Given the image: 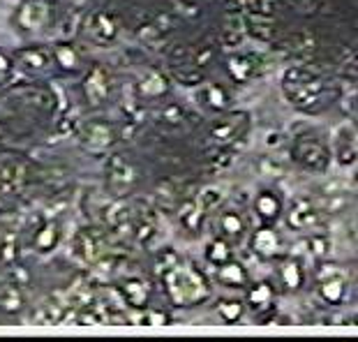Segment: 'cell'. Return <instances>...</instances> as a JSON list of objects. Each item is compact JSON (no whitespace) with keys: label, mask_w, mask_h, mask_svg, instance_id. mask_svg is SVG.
Masks as SVG:
<instances>
[{"label":"cell","mask_w":358,"mask_h":342,"mask_svg":"<svg viewBox=\"0 0 358 342\" xmlns=\"http://www.w3.org/2000/svg\"><path fill=\"white\" fill-rule=\"evenodd\" d=\"M166 287H169L171 299L180 306H192V303H199L210 294L208 283L203 280L201 273L178 264L171 271H166Z\"/></svg>","instance_id":"cell-1"},{"label":"cell","mask_w":358,"mask_h":342,"mask_svg":"<svg viewBox=\"0 0 358 342\" xmlns=\"http://www.w3.org/2000/svg\"><path fill=\"white\" fill-rule=\"evenodd\" d=\"M282 90H285L287 100L294 106H301V109H312L319 100H322L324 93V83L315 74H310L301 67H294L285 74V81H282Z\"/></svg>","instance_id":"cell-2"},{"label":"cell","mask_w":358,"mask_h":342,"mask_svg":"<svg viewBox=\"0 0 358 342\" xmlns=\"http://www.w3.org/2000/svg\"><path fill=\"white\" fill-rule=\"evenodd\" d=\"M106 178H109L111 192L116 197H123L136 183V171L123 155H111L109 162H106Z\"/></svg>","instance_id":"cell-3"},{"label":"cell","mask_w":358,"mask_h":342,"mask_svg":"<svg viewBox=\"0 0 358 342\" xmlns=\"http://www.w3.org/2000/svg\"><path fill=\"white\" fill-rule=\"evenodd\" d=\"M294 153H296V159H299L303 166H308L310 171L324 173L331 164V153L326 150V146H322V143L315 139H299L294 146Z\"/></svg>","instance_id":"cell-4"},{"label":"cell","mask_w":358,"mask_h":342,"mask_svg":"<svg viewBox=\"0 0 358 342\" xmlns=\"http://www.w3.org/2000/svg\"><path fill=\"white\" fill-rule=\"evenodd\" d=\"M51 7L47 0H24L17 12V21L26 30H42L49 24Z\"/></svg>","instance_id":"cell-5"},{"label":"cell","mask_w":358,"mask_h":342,"mask_svg":"<svg viewBox=\"0 0 358 342\" xmlns=\"http://www.w3.org/2000/svg\"><path fill=\"white\" fill-rule=\"evenodd\" d=\"M26 178V164L14 155H0V192H17Z\"/></svg>","instance_id":"cell-6"},{"label":"cell","mask_w":358,"mask_h":342,"mask_svg":"<svg viewBox=\"0 0 358 342\" xmlns=\"http://www.w3.org/2000/svg\"><path fill=\"white\" fill-rule=\"evenodd\" d=\"M74 255L86 264L100 262V257L104 255V245H102L100 234H95L90 229L79 231L77 236H74Z\"/></svg>","instance_id":"cell-7"},{"label":"cell","mask_w":358,"mask_h":342,"mask_svg":"<svg viewBox=\"0 0 358 342\" xmlns=\"http://www.w3.org/2000/svg\"><path fill=\"white\" fill-rule=\"evenodd\" d=\"M83 88H86V97L90 104L100 106L102 102H106V97H109V74H106L104 67L100 65L93 67V70L88 72Z\"/></svg>","instance_id":"cell-8"},{"label":"cell","mask_w":358,"mask_h":342,"mask_svg":"<svg viewBox=\"0 0 358 342\" xmlns=\"http://www.w3.org/2000/svg\"><path fill=\"white\" fill-rule=\"evenodd\" d=\"M317 222H319V211L315 204L308 199L294 201L292 211H289V225L294 229H312Z\"/></svg>","instance_id":"cell-9"},{"label":"cell","mask_w":358,"mask_h":342,"mask_svg":"<svg viewBox=\"0 0 358 342\" xmlns=\"http://www.w3.org/2000/svg\"><path fill=\"white\" fill-rule=\"evenodd\" d=\"M88 33L97 42H111L113 37L118 35V24H116V19H113L111 14L97 12V14H93V17H90Z\"/></svg>","instance_id":"cell-10"},{"label":"cell","mask_w":358,"mask_h":342,"mask_svg":"<svg viewBox=\"0 0 358 342\" xmlns=\"http://www.w3.org/2000/svg\"><path fill=\"white\" fill-rule=\"evenodd\" d=\"M83 143L93 150H104L113 143V130L106 123H88L83 127Z\"/></svg>","instance_id":"cell-11"},{"label":"cell","mask_w":358,"mask_h":342,"mask_svg":"<svg viewBox=\"0 0 358 342\" xmlns=\"http://www.w3.org/2000/svg\"><path fill=\"white\" fill-rule=\"evenodd\" d=\"M335 148H338V159L340 164H354L356 157V141H354V130H349V125L340 127L338 136H335Z\"/></svg>","instance_id":"cell-12"},{"label":"cell","mask_w":358,"mask_h":342,"mask_svg":"<svg viewBox=\"0 0 358 342\" xmlns=\"http://www.w3.org/2000/svg\"><path fill=\"white\" fill-rule=\"evenodd\" d=\"M0 308L5 313H19L24 308V294H21L19 285L14 283H3L0 285Z\"/></svg>","instance_id":"cell-13"},{"label":"cell","mask_w":358,"mask_h":342,"mask_svg":"<svg viewBox=\"0 0 358 342\" xmlns=\"http://www.w3.org/2000/svg\"><path fill=\"white\" fill-rule=\"evenodd\" d=\"M123 294H125L129 306L143 308L146 306V299H148V283L146 280H139V278L127 280V283L123 285Z\"/></svg>","instance_id":"cell-14"},{"label":"cell","mask_w":358,"mask_h":342,"mask_svg":"<svg viewBox=\"0 0 358 342\" xmlns=\"http://www.w3.org/2000/svg\"><path fill=\"white\" fill-rule=\"evenodd\" d=\"M58 236H60V227L56 222H47L42 227L40 231L35 234V248L37 252H51L53 248H56L58 243Z\"/></svg>","instance_id":"cell-15"},{"label":"cell","mask_w":358,"mask_h":342,"mask_svg":"<svg viewBox=\"0 0 358 342\" xmlns=\"http://www.w3.org/2000/svg\"><path fill=\"white\" fill-rule=\"evenodd\" d=\"M220 280H222L224 285H234V287H243L248 283V273L243 269L241 264H234V262H224L220 264Z\"/></svg>","instance_id":"cell-16"},{"label":"cell","mask_w":358,"mask_h":342,"mask_svg":"<svg viewBox=\"0 0 358 342\" xmlns=\"http://www.w3.org/2000/svg\"><path fill=\"white\" fill-rule=\"evenodd\" d=\"M319 294H322V299H324L326 303H331V306H335V303H340L342 299H345V283H342V278H340V276L326 278V280H322Z\"/></svg>","instance_id":"cell-17"},{"label":"cell","mask_w":358,"mask_h":342,"mask_svg":"<svg viewBox=\"0 0 358 342\" xmlns=\"http://www.w3.org/2000/svg\"><path fill=\"white\" fill-rule=\"evenodd\" d=\"M252 245L259 255H264V257H271V255H275L278 252V236H275V231L273 229H259L255 234V241H252Z\"/></svg>","instance_id":"cell-18"},{"label":"cell","mask_w":358,"mask_h":342,"mask_svg":"<svg viewBox=\"0 0 358 342\" xmlns=\"http://www.w3.org/2000/svg\"><path fill=\"white\" fill-rule=\"evenodd\" d=\"M201 208L199 204H196V199H189L180 206V225L185 227L187 231H196L199 229V222H201Z\"/></svg>","instance_id":"cell-19"},{"label":"cell","mask_w":358,"mask_h":342,"mask_svg":"<svg viewBox=\"0 0 358 342\" xmlns=\"http://www.w3.org/2000/svg\"><path fill=\"white\" fill-rule=\"evenodd\" d=\"M224 201V190L217 187V185H208L203 187L199 192V199H196V204H199L201 213H208V211H215L220 208V204Z\"/></svg>","instance_id":"cell-20"},{"label":"cell","mask_w":358,"mask_h":342,"mask_svg":"<svg viewBox=\"0 0 358 342\" xmlns=\"http://www.w3.org/2000/svg\"><path fill=\"white\" fill-rule=\"evenodd\" d=\"M238 127H241V116H231V118H227V120H220L217 125H213L210 136L215 141H220V143L231 141L234 136H236V132H238Z\"/></svg>","instance_id":"cell-21"},{"label":"cell","mask_w":358,"mask_h":342,"mask_svg":"<svg viewBox=\"0 0 358 342\" xmlns=\"http://www.w3.org/2000/svg\"><path fill=\"white\" fill-rule=\"evenodd\" d=\"M166 77L164 74H159V72H148L146 74V79H143L141 83V93L143 95H148V97H159V95H164L166 93Z\"/></svg>","instance_id":"cell-22"},{"label":"cell","mask_w":358,"mask_h":342,"mask_svg":"<svg viewBox=\"0 0 358 342\" xmlns=\"http://www.w3.org/2000/svg\"><path fill=\"white\" fill-rule=\"evenodd\" d=\"M255 206H257V213L262 218L266 220H273V218H278L280 215V199L273 192H264V194H259L257 197V201H255Z\"/></svg>","instance_id":"cell-23"},{"label":"cell","mask_w":358,"mask_h":342,"mask_svg":"<svg viewBox=\"0 0 358 342\" xmlns=\"http://www.w3.org/2000/svg\"><path fill=\"white\" fill-rule=\"evenodd\" d=\"M229 70H231V74H234V79L248 81V79H252V77H255L257 65H255V60H252V58L241 56V58H231Z\"/></svg>","instance_id":"cell-24"},{"label":"cell","mask_w":358,"mask_h":342,"mask_svg":"<svg viewBox=\"0 0 358 342\" xmlns=\"http://www.w3.org/2000/svg\"><path fill=\"white\" fill-rule=\"evenodd\" d=\"M220 229L227 238H241L243 236V220L238 213H224L220 218Z\"/></svg>","instance_id":"cell-25"},{"label":"cell","mask_w":358,"mask_h":342,"mask_svg":"<svg viewBox=\"0 0 358 342\" xmlns=\"http://www.w3.org/2000/svg\"><path fill=\"white\" fill-rule=\"evenodd\" d=\"M273 301V290L266 283H259L250 290V303H252L255 310H264L268 308Z\"/></svg>","instance_id":"cell-26"},{"label":"cell","mask_w":358,"mask_h":342,"mask_svg":"<svg viewBox=\"0 0 358 342\" xmlns=\"http://www.w3.org/2000/svg\"><path fill=\"white\" fill-rule=\"evenodd\" d=\"M280 276H282V283H285L289 290H299V287L303 285V271H301V266L296 264L294 259L282 266Z\"/></svg>","instance_id":"cell-27"},{"label":"cell","mask_w":358,"mask_h":342,"mask_svg":"<svg viewBox=\"0 0 358 342\" xmlns=\"http://www.w3.org/2000/svg\"><path fill=\"white\" fill-rule=\"evenodd\" d=\"M19 58L26 67H33V70H42V67L49 65V56L42 49H24L19 53Z\"/></svg>","instance_id":"cell-28"},{"label":"cell","mask_w":358,"mask_h":342,"mask_svg":"<svg viewBox=\"0 0 358 342\" xmlns=\"http://www.w3.org/2000/svg\"><path fill=\"white\" fill-rule=\"evenodd\" d=\"M220 317H222V322L231 324V322H238V317L243 315V303L238 299H231V301H222L217 308Z\"/></svg>","instance_id":"cell-29"},{"label":"cell","mask_w":358,"mask_h":342,"mask_svg":"<svg viewBox=\"0 0 358 342\" xmlns=\"http://www.w3.org/2000/svg\"><path fill=\"white\" fill-rule=\"evenodd\" d=\"M208 259L213 262V264H224V262H229L231 259V250H229V245H227L224 241H213L210 245H208Z\"/></svg>","instance_id":"cell-30"},{"label":"cell","mask_w":358,"mask_h":342,"mask_svg":"<svg viewBox=\"0 0 358 342\" xmlns=\"http://www.w3.org/2000/svg\"><path fill=\"white\" fill-rule=\"evenodd\" d=\"M56 60L65 67V70H77L79 67V53L72 47H67V44L56 49Z\"/></svg>","instance_id":"cell-31"},{"label":"cell","mask_w":358,"mask_h":342,"mask_svg":"<svg viewBox=\"0 0 358 342\" xmlns=\"http://www.w3.org/2000/svg\"><path fill=\"white\" fill-rule=\"evenodd\" d=\"M208 102L213 109H224L227 106V93L220 86H208Z\"/></svg>","instance_id":"cell-32"},{"label":"cell","mask_w":358,"mask_h":342,"mask_svg":"<svg viewBox=\"0 0 358 342\" xmlns=\"http://www.w3.org/2000/svg\"><path fill=\"white\" fill-rule=\"evenodd\" d=\"M245 5L257 17H271V12H273V0H245Z\"/></svg>","instance_id":"cell-33"},{"label":"cell","mask_w":358,"mask_h":342,"mask_svg":"<svg viewBox=\"0 0 358 342\" xmlns=\"http://www.w3.org/2000/svg\"><path fill=\"white\" fill-rule=\"evenodd\" d=\"M262 171H264V176L280 178L282 173H285V164L275 162V159H273V157H266L264 162H262Z\"/></svg>","instance_id":"cell-34"},{"label":"cell","mask_w":358,"mask_h":342,"mask_svg":"<svg viewBox=\"0 0 358 342\" xmlns=\"http://www.w3.org/2000/svg\"><path fill=\"white\" fill-rule=\"evenodd\" d=\"M153 234H155V225H153V220H143V222L136 227V236H139V241L141 243H146V241H150L153 238Z\"/></svg>","instance_id":"cell-35"},{"label":"cell","mask_w":358,"mask_h":342,"mask_svg":"<svg viewBox=\"0 0 358 342\" xmlns=\"http://www.w3.org/2000/svg\"><path fill=\"white\" fill-rule=\"evenodd\" d=\"M162 120L169 125H180L182 123V111L178 109V106H166L164 113H162Z\"/></svg>","instance_id":"cell-36"},{"label":"cell","mask_w":358,"mask_h":342,"mask_svg":"<svg viewBox=\"0 0 358 342\" xmlns=\"http://www.w3.org/2000/svg\"><path fill=\"white\" fill-rule=\"evenodd\" d=\"M310 250H312V252H315L317 257H324V255H329L331 245H329V241H326V238L315 236V238L310 241Z\"/></svg>","instance_id":"cell-37"},{"label":"cell","mask_w":358,"mask_h":342,"mask_svg":"<svg viewBox=\"0 0 358 342\" xmlns=\"http://www.w3.org/2000/svg\"><path fill=\"white\" fill-rule=\"evenodd\" d=\"M12 67V60L5 56V53H0V74H5L7 70Z\"/></svg>","instance_id":"cell-38"},{"label":"cell","mask_w":358,"mask_h":342,"mask_svg":"<svg viewBox=\"0 0 358 342\" xmlns=\"http://www.w3.org/2000/svg\"><path fill=\"white\" fill-rule=\"evenodd\" d=\"M294 3H299V5H306V3H308V0H294Z\"/></svg>","instance_id":"cell-39"}]
</instances>
